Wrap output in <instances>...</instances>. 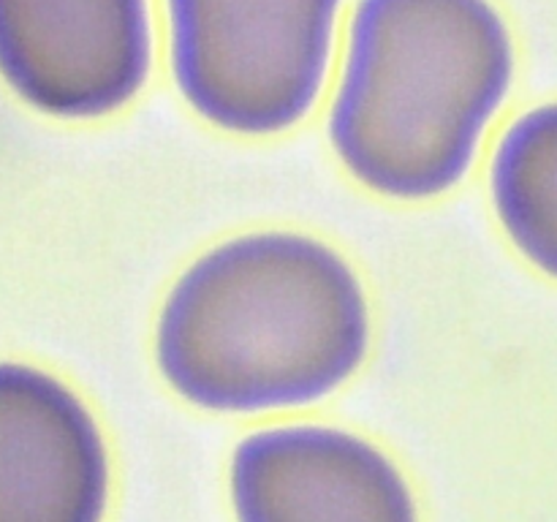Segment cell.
<instances>
[{"instance_id":"obj_4","label":"cell","mask_w":557,"mask_h":522,"mask_svg":"<svg viewBox=\"0 0 557 522\" xmlns=\"http://www.w3.org/2000/svg\"><path fill=\"white\" fill-rule=\"evenodd\" d=\"M150 69V0H0V76L38 112L107 117Z\"/></svg>"},{"instance_id":"obj_3","label":"cell","mask_w":557,"mask_h":522,"mask_svg":"<svg viewBox=\"0 0 557 522\" xmlns=\"http://www.w3.org/2000/svg\"><path fill=\"white\" fill-rule=\"evenodd\" d=\"M343 0H166L174 85L215 128L275 136L315 107Z\"/></svg>"},{"instance_id":"obj_1","label":"cell","mask_w":557,"mask_h":522,"mask_svg":"<svg viewBox=\"0 0 557 522\" xmlns=\"http://www.w3.org/2000/svg\"><path fill=\"white\" fill-rule=\"evenodd\" d=\"M370 348L368 294L321 239L256 232L215 245L169 288L156 362L183 400L259 413L324 400Z\"/></svg>"},{"instance_id":"obj_7","label":"cell","mask_w":557,"mask_h":522,"mask_svg":"<svg viewBox=\"0 0 557 522\" xmlns=\"http://www.w3.org/2000/svg\"><path fill=\"white\" fill-rule=\"evenodd\" d=\"M490 196L515 248L557 281V101L528 109L504 130Z\"/></svg>"},{"instance_id":"obj_2","label":"cell","mask_w":557,"mask_h":522,"mask_svg":"<svg viewBox=\"0 0 557 522\" xmlns=\"http://www.w3.org/2000/svg\"><path fill=\"white\" fill-rule=\"evenodd\" d=\"M515 69V38L493 0H357L332 147L364 188L435 199L468 174Z\"/></svg>"},{"instance_id":"obj_5","label":"cell","mask_w":557,"mask_h":522,"mask_svg":"<svg viewBox=\"0 0 557 522\" xmlns=\"http://www.w3.org/2000/svg\"><path fill=\"white\" fill-rule=\"evenodd\" d=\"M228 484L237 522H419L400 468L370 440L324 424L248 435Z\"/></svg>"},{"instance_id":"obj_6","label":"cell","mask_w":557,"mask_h":522,"mask_svg":"<svg viewBox=\"0 0 557 522\" xmlns=\"http://www.w3.org/2000/svg\"><path fill=\"white\" fill-rule=\"evenodd\" d=\"M107 500L90 408L47 370L0 362V522H103Z\"/></svg>"}]
</instances>
